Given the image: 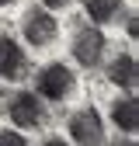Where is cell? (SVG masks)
Instances as JSON below:
<instances>
[{"instance_id": "1", "label": "cell", "mask_w": 139, "mask_h": 146, "mask_svg": "<svg viewBox=\"0 0 139 146\" xmlns=\"http://www.w3.org/2000/svg\"><path fill=\"white\" fill-rule=\"evenodd\" d=\"M77 90V73L66 63H49L35 73V94L42 101H66Z\"/></svg>"}, {"instance_id": "8", "label": "cell", "mask_w": 139, "mask_h": 146, "mask_svg": "<svg viewBox=\"0 0 139 146\" xmlns=\"http://www.w3.org/2000/svg\"><path fill=\"white\" fill-rule=\"evenodd\" d=\"M111 122H115V129L125 132V136L139 132V104H136L132 94H122V98L111 101Z\"/></svg>"}, {"instance_id": "10", "label": "cell", "mask_w": 139, "mask_h": 146, "mask_svg": "<svg viewBox=\"0 0 139 146\" xmlns=\"http://www.w3.org/2000/svg\"><path fill=\"white\" fill-rule=\"evenodd\" d=\"M0 146H28V139L17 129H0Z\"/></svg>"}, {"instance_id": "12", "label": "cell", "mask_w": 139, "mask_h": 146, "mask_svg": "<svg viewBox=\"0 0 139 146\" xmlns=\"http://www.w3.org/2000/svg\"><path fill=\"white\" fill-rule=\"evenodd\" d=\"M73 0H42V7L45 11H63V7H70Z\"/></svg>"}, {"instance_id": "13", "label": "cell", "mask_w": 139, "mask_h": 146, "mask_svg": "<svg viewBox=\"0 0 139 146\" xmlns=\"http://www.w3.org/2000/svg\"><path fill=\"white\" fill-rule=\"evenodd\" d=\"M42 146H70V143H66V139H63V136H49V139H45V143H42Z\"/></svg>"}, {"instance_id": "14", "label": "cell", "mask_w": 139, "mask_h": 146, "mask_svg": "<svg viewBox=\"0 0 139 146\" xmlns=\"http://www.w3.org/2000/svg\"><path fill=\"white\" fill-rule=\"evenodd\" d=\"M115 146H136V139H122V143H115Z\"/></svg>"}, {"instance_id": "9", "label": "cell", "mask_w": 139, "mask_h": 146, "mask_svg": "<svg viewBox=\"0 0 139 146\" xmlns=\"http://www.w3.org/2000/svg\"><path fill=\"white\" fill-rule=\"evenodd\" d=\"M83 11L91 17V25H108L122 14V0H83Z\"/></svg>"}, {"instance_id": "15", "label": "cell", "mask_w": 139, "mask_h": 146, "mask_svg": "<svg viewBox=\"0 0 139 146\" xmlns=\"http://www.w3.org/2000/svg\"><path fill=\"white\" fill-rule=\"evenodd\" d=\"M11 4H17V0H0V7H11Z\"/></svg>"}, {"instance_id": "5", "label": "cell", "mask_w": 139, "mask_h": 146, "mask_svg": "<svg viewBox=\"0 0 139 146\" xmlns=\"http://www.w3.org/2000/svg\"><path fill=\"white\" fill-rule=\"evenodd\" d=\"M70 139L77 146H104V118L94 108H80L70 115Z\"/></svg>"}, {"instance_id": "3", "label": "cell", "mask_w": 139, "mask_h": 146, "mask_svg": "<svg viewBox=\"0 0 139 146\" xmlns=\"http://www.w3.org/2000/svg\"><path fill=\"white\" fill-rule=\"evenodd\" d=\"M7 115L17 129H38L45 122V104L35 90H17L7 98Z\"/></svg>"}, {"instance_id": "6", "label": "cell", "mask_w": 139, "mask_h": 146, "mask_svg": "<svg viewBox=\"0 0 139 146\" xmlns=\"http://www.w3.org/2000/svg\"><path fill=\"white\" fill-rule=\"evenodd\" d=\"M24 49L17 38H11V35H0V80H17L24 73Z\"/></svg>"}, {"instance_id": "11", "label": "cell", "mask_w": 139, "mask_h": 146, "mask_svg": "<svg viewBox=\"0 0 139 146\" xmlns=\"http://www.w3.org/2000/svg\"><path fill=\"white\" fill-rule=\"evenodd\" d=\"M125 35H129V38L139 35V17H136V11H129V17H125Z\"/></svg>"}, {"instance_id": "7", "label": "cell", "mask_w": 139, "mask_h": 146, "mask_svg": "<svg viewBox=\"0 0 139 146\" xmlns=\"http://www.w3.org/2000/svg\"><path fill=\"white\" fill-rule=\"evenodd\" d=\"M108 80L115 87H122V90H129V94L136 90V84H139V63H136L132 52H122V56H115L108 63Z\"/></svg>"}, {"instance_id": "4", "label": "cell", "mask_w": 139, "mask_h": 146, "mask_svg": "<svg viewBox=\"0 0 139 146\" xmlns=\"http://www.w3.org/2000/svg\"><path fill=\"white\" fill-rule=\"evenodd\" d=\"M21 35H24V42L35 45V49H45L56 42V35H59V21L52 17V11L45 7H31L24 14V21H21Z\"/></svg>"}, {"instance_id": "2", "label": "cell", "mask_w": 139, "mask_h": 146, "mask_svg": "<svg viewBox=\"0 0 139 146\" xmlns=\"http://www.w3.org/2000/svg\"><path fill=\"white\" fill-rule=\"evenodd\" d=\"M104 49H108V38H104V31L97 25L77 28V35H73V59H77V66H83V70L101 66Z\"/></svg>"}]
</instances>
